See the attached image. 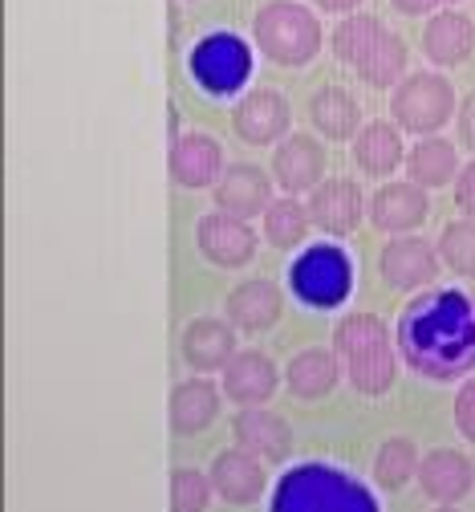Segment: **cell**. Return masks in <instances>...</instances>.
Listing matches in <instances>:
<instances>
[{
  "label": "cell",
  "instance_id": "26",
  "mask_svg": "<svg viewBox=\"0 0 475 512\" xmlns=\"http://www.w3.org/2000/svg\"><path fill=\"white\" fill-rule=\"evenodd\" d=\"M354 163L374 175V179H386L394 175L402 163H406V147H402V131L398 122H366L358 139H354Z\"/></svg>",
  "mask_w": 475,
  "mask_h": 512
},
{
  "label": "cell",
  "instance_id": "38",
  "mask_svg": "<svg viewBox=\"0 0 475 512\" xmlns=\"http://www.w3.org/2000/svg\"><path fill=\"white\" fill-rule=\"evenodd\" d=\"M309 5H317L321 13H342V17H350V13L362 9V0H309Z\"/></svg>",
  "mask_w": 475,
  "mask_h": 512
},
{
  "label": "cell",
  "instance_id": "16",
  "mask_svg": "<svg viewBox=\"0 0 475 512\" xmlns=\"http://www.w3.org/2000/svg\"><path fill=\"white\" fill-rule=\"evenodd\" d=\"M228 322L244 334H264L281 322L285 313V293L277 281H264V277H252V281H240L232 293H228Z\"/></svg>",
  "mask_w": 475,
  "mask_h": 512
},
{
  "label": "cell",
  "instance_id": "36",
  "mask_svg": "<svg viewBox=\"0 0 475 512\" xmlns=\"http://www.w3.org/2000/svg\"><path fill=\"white\" fill-rule=\"evenodd\" d=\"M455 204H459V212L467 216V220H475V159L459 171V179H455Z\"/></svg>",
  "mask_w": 475,
  "mask_h": 512
},
{
  "label": "cell",
  "instance_id": "1",
  "mask_svg": "<svg viewBox=\"0 0 475 512\" xmlns=\"http://www.w3.org/2000/svg\"><path fill=\"white\" fill-rule=\"evenodd\" d=\"M402 362L431 382L475 370V297L467 289H427L406 301L394 326Z\"/></svg>",
  "mask_w": 475,
  "mask_h": 512
},
{
  "label": "cell",
  "instance_id": "28",
  "mask_svg": "<svg viewBox=\"0 0 475 512\" xmlns=\"http://www.w3.org/2000/svg\"><path fill=\"white\" fill-rule=\"evenodd\" d=\"M382 33H386V25H382L374 13H350V17L337 21V29H333V37H329L333 57L342 61V66L358 70L362 61H366V53L382 41Z\"/></svg>",
  "mask_w": 475,
  "mask_h": 512
},
{
  "label": "cell",
  "instance_id": "22",
  "mask_svg": "<svg viewBox=\"0 0 475 512\" xmlns=\"http://www.w3.org/2000/svg\"><path fill=\"white\" fill-rule=\"evenodd\" d=\"M220 387L212 378H187L171 391V403H167V419H171V431L175 435H199L208 431L220 415Z\"/></svg>",
  "mask_w": 475,
  "mask_h": 512
},
{
  "label": "cell",
  "instance_id": "9",
  "mask_svg": "<svg viewBox=\"0 0 475 512\" xmlns=\"http://www.w3.org/2000/svg\"><path fill=\"white\" fill-rule=\"evenodd\" d=\"M195 244L203 252V261L216 265V269H244L252 265V256L260 248V236L252 232L248 220L240 216H228V212H208L199 216L195 224Z\"/></svg>",
  "mask_w": 475,
  "mask_h": 512
},
{
  "label": "cell",
  "instance_id": "20",
  "mask_svg": "<svg viewBox=\"0 0 475 512\" xmlns=\"http://www.w3.org/2000/svg\"><path fill=\"white\" fill-rule=\"evenodd\" d=\"M224 175V147L212 139V135H199V131H187L175 139L171 147V179L187 191H199V187H216Z\"/></svg>",
  "mask_w": 475,
  "mask_h": 512
},
{
  "label": "cell",
  "instance_id": "8",
  "mask_svg": "<svg viewBox=\"0 0 475 512\" xmlns=\"http://www.w3.org/2000/svg\"><path fill=\"white\" fill-rule=\"evenodd\" d=\"M443 269L439 244L423 240V236H394L382 256H378V273L390 289L398 293H415V289H431L435 277Z\"/></svg>",
  "mask_w": 475,
  "mask_h": 512
},
{
  "label": "cell",
  "instance_id": "6",
  "mask_svg": "<svg viewBox=\"0 0 475 512\" xmlns=\"http://www.w3.org/2000/svg\"><path fill=\"white\" fill-rule=\"evenodd\" d=\"M354 289V261L342 244H309L289 265V293L309 309H337Z\"/></svg>",
  "mask_w": 475,
  "mask_h": 512
},
{
  "label": "cell",
  "instance_id": "27",
  "mask_svg": "<svg viewBox=\"0 0 475 512\" xmlns=\"http://www.w3.org/2000/svg\"><path fill=\"white\" fill-rule=\"evenodd\" d=\"M406 179L411 183H419V187H447V183H455L459 179V147L455 143H447V139H439V135H431V139H419L411 151H406Z\"/></svg>",
  "mask_w": 475,
  "mask_h": 512
},
{
  "label": "cell",
  "instance_id": "11",
  "mask_svg": "<svg viewBox=\"0 0 475 512\" xmlns=\"http://www.w3.org/2000/svg\"><path fill=\"white\" fill-rule=\"evenodd\" d=\"M370 200L362 196V187L354 179H325L321 187L309 191V216L317 224V232L333 236V240H346L362 216H366Z\"/></svg>",
  "mask_w": 475,
  "mask_h": 512
},
{
  "label": "cell",
  "instance_id": "15",
  "mask_svg": "<svg viewBox=\"0 0 475 512\" xmlns=\"http://www.w3.org/2000/svg\"><path fill=\"white\" fill-rule=\"evenodd\" d=\"M179 354L195 374H216L240 354L236 350V326L228 322V317L224 322L220 317H195V322H187V330L179 338Z\"/></svg>",
  "mask_w": 475,
  "mask_h": 512
},
{
  "label": "cell",
  "instance_id": "3",
  "mask_svg": "<svg viewBox=\"0 0 475 512\" xmlns=\"http://www.w3.org/2000/svg\"><path fill=\"white\" fill-rule=\"evenodd\" d=\"M268 512H378V500L342 468L297 464L281 476Z\"/></svg>",
  "mask_w": 475,
  "mask_h": 512
},
{
  "label": "cell",
  "instance_id": "24",
  "mask_svg": "<svg viewBox=\"0 0 475 512\" xmlns=\"http://www.w3.org/2000/svg\"><path fill=\"white\" fill-rule=\"evenodd\" d=\"M342 374H346V370H342V358H337L333 350L313 346V350H301V354L285 366V387H289L293 399L313 403V399L333 395V387L342 382Z\"/></svg>",
  "mask_w": 475,
  "mask_h": 512
},
{
  "label": "cell",
  "instance_id": "5",
  "mask_svg": "<svg viewBox=\"0 0 475 512\" xmlns=\"http://www.w3.org/2000/svg\"><path fill=\"white\" fill-rule=\"evenodd\" d=\"M455 110H459L455 86L435 70H415L390 90V118L406 135H423V139L439 135L455 118Z\"/></svg>",
  "mask_w": 475,
  "mask_h": 512
},
{
  "label": "cell",
  "instance_id": "33",
  "mask_svg": "<svg viewBox=\"0 0 475 512\" xmlns=\"http://www.w3.org/2000/svg\"><path fill=\"white\" fill-rule=\"evenodd\" d=\"M212 476L195 468H175L171 472V512H203L212 504Z\"/></svg>",
  "mask_w": 475,
  "mask_h": 512
},
{
  "label": "cell",
  "instance_id": "14",
  "mask_svg": "<svg viewBox=\"0 0 475 512\" xmlns=\"http://www.w3.org/2000/svg\"><path fill=\"white\" fill-rule=\"evenodd\" d=\"M232 435L236 447H244L248 456L264 464H285L293 452V427L268 407H240L232 419Z\"/></svg>",
  "mask_w": 475,
  "mask_h": 512
},
{
  "label": "cell",
  "instance_id": "7",
  "mask_svg": "<svg viewBox=\"0 0 475 512\" xmlns=\"http://www.w3.org/2000/svg\"><path fill=\"white\" fill-rule=\"evenodd\" d=\"M187 70L195 78V86L212 98H232L248 86L252 78V45L240 33H208L199 37L187 53Z\"/></svg>",
  "mask_w": 475,
  "mask_h": 512
},
{
  "label": "cell",
  "instance_id": "10",
  "mask_svg": "<svg viewBox=\"0 0 475 512\" xmlns=\"http://www.w3.org/2000/svg\"><path fill=\"white\" fill-rule=\"evenodd\" d=\"M289 126H293V106L285 94L277 90H252L236 102L232 110V131L240 143L248 147H273L289 139Z\"/></svg>",
  "mask_w": 475,
  "mask_h": 512
},
{
  "label": "cell",
  "instance_id": "37",
  "mask_svg": "<svg viewBox=\"0 0 475 512\" xmlns=\"http://www.w3.org/2000/svg\"><path fill=\"white\" fill-rule=\"evenodd\" d=\"M394 13L402 17H427V13H443V9H455L459 0H390Z\"/></svg>",
  "mask_w": 475,
  "mask_h": 512
},
{
  "label": "cell",
  "instance_id": "32",
  "mask_svg": "<svg viewBox=\"0 0 475 512\" xmlns=\"http://www.w3.org/2000/svg\"><path fill=\"white\" fill-rule=\"evenodd\" d=\"M439 256L443 265L463 277V281H475V220H455L439 232Z\"/></svg>",
  "mask_w": 475,
  "mask_h": 512
},
{
  "label": "cell",
  "instance_id": "17",
  "mask_svg": "<svg viewBox=\"0 0 475 512\" xmlns=\"http://www.w3.org/2000/svg\"><path fill=\"white\" fill-rule=\"evenodd\" d=\"M273 183L256 163H232L224 167L220 183H216V208L228 212V216H240V220H252V216H264L268 204H273Z\"/></svg>",
  "mask_w": 475,
  "mask_h": 512
},
{
  "label": "cell",
  "instance_id": "30",
  "mask_svg": "<svg viewBox=\"0 0 475 512\" xmlns=\"http://www.w3.org/2000/svg\"><path fill=\"white\" fill-rule=\"evenodd\" d=\"M419 464H423V456L415 452V443L406 435H394L378 447V456H374V484L382 492H398L419 476Z\"/></svg>",
  "mask_w": 475,
  "mask_h": 512
},
{
  "label": "cell",
  "instance_id": "18",
  "mask_svg": "<svg viewBox=\"0 0 475 512\" xmlns=\"http://www.w3.org/2000/svg\"><path fill=\"white\" fill-rule=\"evenodd\" d=\"M273 179L285 196H301L325 183V147L313 135H289L273 151Z\"/></svg>",
  "mask_w": 475,
  "mask_h": 512
},
{
  "label": "cell",
  "instance_id": "13",
  "mask_svg": "<svg viewBox=\"0 0 475 512\" xmlns=\"http://www.w3.org/2000/svg\"><path fill=\"white\" fill-rule=\"evenodd\" d=\"M224 399H232L236 407H264L281 387V370L264 350H240L224 370Z\"/></svg>",
  "mask_w": 475,
  "mask_h": 512
},
{
  "label": "cell",
  "instance_id": "34",
  "mask_svg": "<svg viewBox=\"0 0 475 512\" xmlns=\"http://www.w3.org/2000/svg\"><path fill=\"white\" fill-rule=\"evenodd\" d=\"M455 427L467 443H475V378H467L455 395Z\"/></svg>",
  "mask_w": 475,
  "mask_h": 512
},
{
  "label": "cell",
  "instance_id": "21",
  "mask_svg": "<svg viewBox=\"0 0 475 512\" xmlns=\"http://www.w3.org/2000/svg\"><path fill=\"white\" fill-rule=\"evenodd\" d=\"M423 53L431 66H463L475 53V17L459 9H443L423 25Z\"/></svg>",
  "mask_w": 475,
  "mask_h": 512
},
{
  "label": "cell",
  "instance_id": "35",
  "mask_svg": "<svg viewBox=\"0 0 475 512\" xmlns=\"http://www.w3.org/2000/svg\"><path fill=\"white\" fill-rule=\"evenodd\" d=\"M455 139H459V147L475 151V94H467L455 110Z\"/></svg>",
  "mask_w": 475,
  "mask_h": 512
},
{
  "label": "cell",
  "instance_id": "29",
  "mask_svg": "<svg viewBox=\"0 0 475 512\" xmlns=\"http://www.w3.org/2000/svg\"><path fill=\"white\" fill-rule=\"evenodd\" d=\"M406 61H411V49H406V41L398 33H382V41L366 53V61L358 66V78L374 90H394L402 78H406Z\"/></svg>",
  "mask_w": 475,
  "mask_h": 512
},
{
  "label": "cell",
  "instance_id": "23",
  "mask_svg": "<svg viewBox=\"0 0 475 512\" xmlns=\"http://www.w3.org/2000/svg\"><path fill=\"white\" fill-rule=\"evenodd\" d=\"M309 122H313V131L329 143H350L358 139L362 131V106L350 90L342 86H325L309 98Z\"/></svg>",
  "mask_w": 475,
  "mask_h": 512
},
{
  "label": "cell",
  "instance_id": "31",
  "mask_svg": "<svg viewBox=\"0 0 475 512\" xmlns=\"http://www.w3.org/2000/svg\"><path fill=\"white\" fill-rule=\"evenodd\" d=\"M309 224H313L309 204H301L297 196H281L264 212V240L273 248H297V244H305Z\"/></svg>",
  "mask_w": 475,
  "mask_h": 512
},
{
  "label": "cell",
  "instance_id": "39",
  "mask_svg": "<svg viewBox=\"0 0 475 512\" xmlns=\"http://www.w3.org/2000/svg\"><path fill=\"white\" fill-rule=\"evenodd\" d=\"M439 512H455V508H439Z\"/></svg>",
  "mask_w": 475,
  "mask_h": 512
},
{
  "label": "cell",
  "instance_id": "12",
  "mask_svg": "<svg viewBox=\"0 0 475 512\" xmlns=\"http://www.w3.org/2000/svg\"><path fill=\"white\" fill-rule=\"evenodd\" d=\"M370 224L378 232H390V236H411L427 216H431V200H427V187L411 183V179H398V183H382L374 196H370V208H366Z\"/></svg>",
  "mask_w": 475,
  "mask_h": 512
},
{
  "label": "cell",
  "instance_id": "2",
  "mask_svg": "<svg viewBox=\"0 0 475 512\" xmlns=\"http://www.w3.org/2000/svg\"><path fill=\"white\" fill-rule=\"evenodd\" d=\"M333 354L342 358V370L358 395H386L398 378V354L390 330L374 313H350L333 326Z\"/></svg>",
  "mask_w": 475,
  "mask_h": 512
},
{
  "label": "cell",
  "instance_id": "19",
  "mask_svg": "<svg viewBox=\"0 0 475 512\" xmlns=\"http://www.w3.org/2000/svg\"><path fill=\"white\" fill-rule=\"evenodd\" d=\"M419 488L439 508H451L475 488V468L463 452H455V447H435V452H427L419 464Z\"/></svg>",
  "mask_w": 475,
  "mask_h": 512
},
{
  "label": "cell",
  "instance_id": "25",
  "mask_svg": "<svg viewBox=\"0 0 475 512\" xmlns=\"http://www.w3.org/2000/svg\"><path fill=\"white\" fill-rule=\"evenodd\" d=\"M212 488L228 504H252L264 492V460L248 456L244 447H228L212 460Z\"/></svg>",
  "mask_w": 475,
  "mask_h": 512
},
{
  "label": "cell",
  "instance_id": "4",
  "mask_svg": "<svg viewBox=\"0 0 475 512\" xmlns=\"http://www.w3.org/2000/svg\"><path fill=\"white\" fill-rule=\"evenodd\" d=\"M252 41L273 66L301 70L321 53L325 29L321 17L301 0H268L252 17Z\"/></svg>",
  "mask_w": 475,
  "mask_h": 512
}]
</instances>
